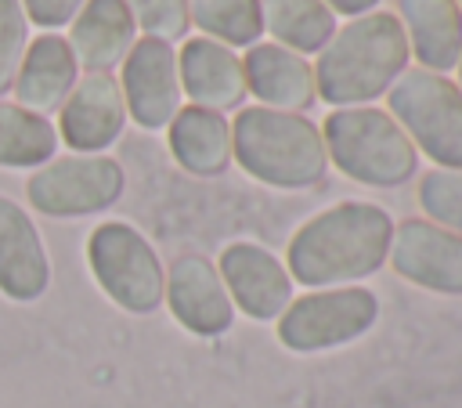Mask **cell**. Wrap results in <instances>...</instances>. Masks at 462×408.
<instances>
[{
  "label": "cell",
  "mask_w": 462,
  "mask_h": 408,
  "mask_svg": "<svg viewBox=\"0 0 462 408\" xmlns=\"http://www.w3.org/2000/svg\"><path fill=\"white\" fill-rule=\"evenodd\" d=\"M393 217L361 199L336 202L296 227L285 253V271L307 289L357 285L386 264Z\"/></svg>",
  "instance_id": "1"
},
{
  "label": "cell",
  "mask_w": 462,
  "mask_h": 408,
  "mask_svg": "<svg viewBox=\"0 0 462 408\" xmlns=\"http://www.w3.org/2000/svg\"><path fill=\"white\" fill-rule=\"evenodd\" d=\"M411 51L393 11H365L346 18L318 51L314 90L332 108H357L383 97L408 69Z\"/></svg>",
  "instance_id": "2"
},
{
  "label": "cell",
  "mask_w": 462,
  "mask_h": 408,
  "mask_svg": "<svg viewBox=\"0 0 462 408\" xmlns=\"http://www.w3.org/2000/svg\"><path fill=\"white\" fill-rule=\"evenodd\" d=\"M231 159L253 181L282 191L314 188L328 173L321 126L307 116L274 112L263 105L238 108L231 123Z\"/></svg>",
  "instance_id": "3"
},
{
  "label": "cell",
  "mask_w": 462,
  "mask_h": 408,
  "mask_svg": "<svg viewBox=\"0 0 462 408\" xmlns=\"http://www.w3.org/2000/svg\"><path fill=\"white\" fill-rule=\"evenodd\" d=\"M328 166L368 188H401L419 170V152L383 108H332L321 123Z\"/></svg>",
  "instance_id": "4"
},
{
  "label": "cell",
  "mask_w": 462,
  "mask_h": 408,
  "mask_svg": "<svg viewBox=\"0 0 462 408\" xmlns=\"http://www.w3.org/2000/svg\"><path fill=\"white\" fill-rule=\"evenodd\" d=\"M386 112L437 170H462V90L455 79L430 69H404L386 90Z\"/></svg>",
  "instance_id": "5"
},
{
  "label": "cell",
  "mask_w": 462,
  "mask_h": 408,
  "mask_svg": "<svg viewBox=\"0 0 462 408\" xmlns=\"http://www.w3.org/2000/svg\"><path fill=\"white\" fill-rule=\"evenodd\" d=\"M87 264L101 292L130 311V314H152L162 303L166 267L155 253V246L126 220H105L87 238Z\"/></svg>",
  "instance_id": "6"
},
{
  "label": "cell",
  "mask_w": 462,
  "mask_h": 408,
  "mask_svg": "<svg viewBox=\"0 0 462 408\" xmlns=\"http://www.w3.org/2000/svg\"><path fill=\"white\" fill-rule=\"evenodd\" d=\"M379 318V300L365 285H339V289H310L292 296L289 307L278 314V343L296 354L336 350L361 339Z\"/></svg>",
  "instance_id": "7"
},
{
  "label": "cell",
  "mask_w": 462,
  "mask_h": 408,
  "mask_svg": "<svg viewBox=\"0 0 462 408\" xmlns=\"http://www.w3.org/2000/svg\"><path fill=\"white\" fill-rule=\"evenodd\" d=\"M126 173L112 155H61L32 170L25 199L43 217H87L119 202Z\"/></svg>",
  "instance_id": "8"
},
{
  "label": "cell",
  "mask_w": 462,
  "mask_h": 408,
  "mask_svg": "<svg viewBox=\"0 0 462 408\" xmlns=\"http://www.w3.org/2000/svg\"><path fill=\"white\" fill-rule=\"evenodd\" d=\"M119 90L126 116L141 130H162L180 112V76H177V51L173 43L141 36L134 40L130 54L119 69Z\"/></svg>",
  "instance_id": "9"
},
{
  "label": "cell",
  "mask_w": 462,
  "mask_h": 408,
  "mask_svg": "<svg viewBox=\"0 0 462 408\" xmlns=\"http://www.w3.org/2000/svg\"><path fill=\"white\" fill-rule=\"evenodd\" d=\"M162 303L170 307L180 329L202 339L224 336L235 321V303L224 289L217 264L199 253H184L166 267Z\"/></svg>",
  "instance_id": "10"
},
{
  "label": "cell",
  "mask_w": 462,
  "mask_h": 408,
  "mask_svg": "<svg viewBox=\"0 0 462 408\" xmlns=\"http://www.w3.org/2000/svg\"><path fill=\"white\" fill-rule=\"evenodd\" d=\"M386 260L404 282L419 289L462 296V235L411 217L393 224Z\"/></svg>",
  "instance_id": "11"
},
{
  "label": "cell",
  "mask_w": 462,
  "mask_h": 408,
  "mask_svg": "<svg viewBox=\"0 0 462 408\" xmlns=\"http://www.w3.org/2000/svg\"><path fill=\"white\" fill-rule=\"evenodd\" d=\"M126 126V105L119 79L112 72H87L76 79L69 97L58 108V141H65L76 155H101L119 141Z\"/></svg>",
  "instance_id": "12"
},
{
  "label": "cell",
  "mask_w": 462,
  "mask_h": 408,
  "mask_svg": "<svg viewBox=\"0 0 462 408\" xmlns=\"http://www.w3.org/2000/svg\"><path fill=\"white\" fill-rule=\"evenodd\" d=\"M217 271L224 278V289H227L235 311H242L253 321H278V314L292 300V278H289L285 264L256 242L224 246Z\"/></svg>",
  "instance_id": "13"
},
{
  "label": "cell",
  "mask_w": 462,
  "mask_h": 408,
  "mask_svg": "<svg viewBox=\"0 0 462 408\" xmlns=\"http://www.w3.org/2000/svg\"><path fill=\"white\" fill-rule=\"evenodd\" d=\"M51 285V256L36 220L0 195V292L14 303H32Z\"/></svg>",
  "instance_id": "14"
},
{
  "label": "cell",
  "mask_w": 462,
  "mask_h": 408,
  "mask_svg": "<svg viewBox=\"0 0 462 408\" xmlns=\"http://www.w3.org/2000/svg\"><path fill=\"white\" fill-rule=\"evenodd\" d=\"M177 76H180V94L199 105V108H213V112H231L242 108L245 101V72H242V58L206 36L184 40L177 51Z\"/></svg>",
  "instance_id": "15"
},
{
  "label": "cell",
  "mask_w": 462,
  "mask_h": 408,
  "mask_svg": "<svg viewBox=\"0 0 462 408\" xmlns=\"http://www.w3.org/2000/svg\"><path fill=\"white\" fill-rule=\"evenodd\" d=\"M242 72H245V90L256 97V105L274 108V112H296L303 116L314 101V65L303 54H292L278 43H253L242 54Z\"/></svg>",
  "instance_id": "16"
},
{
  "label": "cell",
  "mask_w": 462,
  "mask_h": 408,
  "mask_svg": "<svg viewBox=\"0 0 462 408\" xmlns=\"http://www.w3.org/2000/svg\"><path fill=\"white\" fill-rule=\"evenodd\" d=\"M69 47L76 54V65L87 72H108L123 65L137 40L134 14L123 0H87L76 18L69 22Z\"/></svg>",
  "instance_id": "17"
},
{
  "label": "cell",
  "mask_w": 462,
  "mask_h": 408,
  "mask_svg": "<svg viewBox=\"0 0 462 408\" xmlns=\"http://www.w3.org/2000/svg\"><path fill=\"white\" fill-rule=\"evenodd\" d=\"M76 79H79V65H76L69 40L58 32H40L36 40H29L25 58L18 65V76L11 87L14 105L47 116V112L61 108V101L69 97Z\"/></svg>",
  "instance_id": "18"
},
{
  "label": "cell",
  "mask_w": 462,
  "mask_h": 408,
  "mask_svg": "<svg viewBox=\"0 0 462 408\" xmlns=\"http://www.w3.org/2000/svg\"><path fill=\"white\" fill-rule=\"evenodd\" d=\"M397 22L419 69L448 76L462 54L458 0H397Z\"/></svg>",
  "instance_id": "19"
},
{
  "label": "cell",
  "mask_w": 462,
  "mask_h": 408,
  "mask_svg": "<svg viewBox=\"0 0 462 408\" xmlns=\"http://www.w3.org/2000/svg\"><path fill=\"white\" fill-rule=\"evenodd\" d=\"M166 141L177 166L195 177H217L231 162V123L224 119V112L180 105V112L166 126Z\"/></svg>",
  "instance_id": "20"
},
{
  "label": "cell",
  "mask_w": 462,
  "mask_h": 408,
  "mask_svg": "<svg viewBox=\"0 0 462 408\" xmlns=\"http://www.w3.org/2000/svg\"><path fill=\"white\" fill-rule=\"evenodd\" d=\"M260 25L267 43L292 54H318L336 32V14L325 0H260Z\"/></svg>",
  "instance_id": "21"
},
{
  "label": "cell",
  "mask_w": 462,
  "mask_h": 408,
  "mask_svg": "<svg viewBox=\"0 0 462 408\" xmlns=\"http://www.w3.org/2000/svg\"><path fill=\"white\" fill-rule=\"evenodd\" d=\"M58 152V130L47 116L14 101H0V166L40 170Z\"/></svg>",
  "instance_id": "22"
},
{
  "label": "cell",
  "mask_w": 462,
  "mask_h": 408,
  "mask_svg": "<svg viewBox=\"0 0 462 408\" xmlns=\"http://www.w3.org/2000/svg\"><path fill=\"white\" fill-rule=\"evenodd\" d=\"M191 25L231 51L253 47L263 36L260 25V0H188Z\"/></svg>",
  "instance_id": "23"
},
{
  "label": "cell",
  "mask_w": 462,
  "mask_h": 408,
  "mask_svg": "<svg viewBox=\"0 0 462 408\" xmlns=\"http://www.w3.org/2000/svg\"><path fill=\"white\" fill-rule=\"evenodd\" d=\"M419 206L430 224L462 235V170H430L419 181Z\"/></svg>",
  "instance_id": "24"
},
{
  "label": "cell",
  "mask_w": 462,
  "mask_h": 408,
  "mask_svg": "<svg viewBox=\"0 0 462 408\" xmlns=\"http://www.w3.org/2000/svg\"><path fill=\"white\" fill-rule=\"evenodd\" d=\"M123 4L130 7L134 25L152 40L173 43V40H184L191 29L188 0H123Z\"/></svg>",
  "instance_id": "25"
},
{
  "label": "cell",
  "mask_w": 462,
  "mask_h": 408,
  "mask_svg": "<svg viewBox=\"0 0 462 408\" xmlns=\"http://www.w3.org/2000/svg\"><path fill=\"white\" fill-rule=\"evenodd\" d=\"M25 47H29V18L22 11V0H0V94L14 87Z\"/></svg>",
  "instance_id": "26"
},
{
  "label": "cell",
  "mask_w": 462,
  "mask_h": 408,
  "mask_svg": "<svg viewBox=\"0 0 462 408\" xmlns=\"http://www.w3.org/2000/svg\"><path fill=\"white\" fill-rule=\"evenodd\" d=\"M83 4L87 0H22V11L29 18V25H40L43 32H54V29L69 25Z\"/></svg>",
  "instance_id": "27"
},
{
  "label": "cell",
  "mask_w": 462,
  "mask_h": 408,
  "mask_svg": "<svg viewBox=\"0 0 462 408\" xmlns=\"http://www.w3.org/2000/svg\"><path fill=\"white\" fill-rule=\"evenodd\" d=\"M325 4H328V11H332V14L357 18V14H365V11H375V4H379V0H325Z\"/></svg>",
  "instance_id": "28"
},
{
  "label": "cell",
  "mask_w": 462,
  "mask_h": 408,
  "mask_svg": "<svg viewBox=\"0 0 462 408\" xmlns=\"http://www.w3.org/2000/svg\"><path fill=\"white\" fill-rule=\"evenodd\" d=\"M455 72H458V79H455V87L462 90V54H458V65H455Z\"/></svg>",
  "instance_id": "29"
},
{
  "label": "cell",
  "mask_w": 462,
  "mask_h": 408,
  "mask_svg": "<svg viewBox=\"0 0 462 408\" xmlns=\"http://www.w3.org/2000/svg\"><path fill=\"white\" fill-rule=\"evenodd\" d=\"M458 7H462V0H458Z\"/></svg>",
  "instance_id": "30"
}]
</instances>
